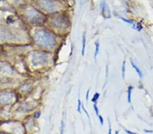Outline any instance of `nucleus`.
I'll return each instance as SVG.
<instances>
[{"instance_id":"f257e3e1","label":"nucleus","mask_w":153,"mask_h":134,"mask_svg":"<svg viewBox=\"0 0 153 134\" xmlns=\"http://www.w3.org/2000/svg\"><path fill=\"white\" fill-rule=\"evenodd\" d=\"M34 38L37 45L44 48L53 49L57 44L54 34L44 28H40L35 31Z\"/></svg>"},{"instance_id":"f03ea898","label":"nucleus","mask_w":153,"mask_h":134,"mask_svg":"<svg viewBox=\"0 0 153 134\" xmlns=\"http://www.w3.org/2000/svg\"><path fill=\"white\" fill-rule=\"evenodd\" d=\"M25 16L27 19L33 24H42L46 21V16L44 14L34 8H29L26 10Z\"/></svg>"},{"instance_id":"7ed1b4c3","label":"nucleus","mask_w":153,"mask_h":134,"mask_svg":"<svg viewBox=\"0 0 153 134\" xmlns=\"http://www.w3.org/2000/svg\"><path fill=\"white\" fill-rule=\"evenodd\" d=\"M48 61V56L44 53L41 51H36L32 55V63L34 67L45 65Z\"/></svg>"},{"instance_id":"20e7f679","label":"nucleus","mask_w":153,"mask_h":134,"mask_svg":"<svg viewBox=\"0 0 153 134\" xmlns=\"http://www.w3.org/2000/svg\"><path fill=\"white\" fill-rule=\"evenodd\" d=\"M38 4L46 12H52L57 10L58 6L57 2L51 1H42L38 2Z\"/></svg>"},{"instance_id":"39448f33","label":"nucleus","mask_w":153,"mask_h":134,"mask_svg":"<svg viewBox=\"0 0 153 134\" xmlns=\"http://www.w3.org/2000/svg\"><path fill=\"white\" fill-rule=\"evenodd\" d=\"M15 96L13 93L9 92H2L0 94V102L4 105H9L13 102Z\"/></svg>"},{"instance_id":"423d86ee","label":"nucleus","mask_w":153,"mask_h":134,"mask_svg":"<svg viewBox=\"0 0 153 134\" xmlns=\"http://www.w3.org/2000/svg\"><path fill=\"white\" fill-rule=\"evenodd\" d=\"M52 23L57 28H65L67 26V22L63 16H55L52 20Z\"/></svg>"},{"instance_id":"0eeeda50","label":"nucleus","mask_w":153,"mask_h":134,"mask_svg":"<svg viewBox=\"0 0 153 134\" xmlns=\"http://www.w3.org/2000/svg\"><path fill=\"white\" fill-rule=\"evenodd\" d=\"M121 19L123 20V21L127 22V23L131 24L132 27H133L134 29L138 31H140L142 29V26L141 25V24H140V23H138V22H135L134 20H127V19H125V18H121Z\"/></svg>"},{"instance_id":"6e6552de","label":"nucleus","mask_w":153,"mask_h":134,"mask_svg":"<svg viewBox=\"0 0 153 134\" xmlns=\"http://www.w3.org/2000/svg\"><path fill=\"white\" fill-rule=\"evenodd\" d=\"M102 14L105 18H109L111 17L110 11H109L108 6H107L105 2H102Z\"/></svg>"},{"instance_id":"1a4fd4ad","label":"nucleus","mask_w":153,"mask_h":134,"mask_svg":"<svg viewBox=\"0 0 153 134\" xmlns=\"http://www.w3.org/2000/svg\"><path fill=\"white\" fill-rule=\"evenodd\" d=\"M85 45H86V35L84 33L83 35H82V56H84Z\"/></svg>"},{"instance_id":"9d476101","label":"nucleus","mask_w":153,"mask_h":134,"mask_svg":"<svg viewBox=\"0 0 153 134\" xmlns=\"http://www.w3.org/2000/svg\"><path fill=\"white\" fill-rule=\"evenodd\" d=\"M131 64L132 67H133V69L135 70V71H136V72H137V73L138 74V75H139V77H140V78H142V76H143V75H142V71H140L139 68H138V67H137V66H136V65H135V64H134V63L133 62V61H131Z\"/></svg>"},{"instance_id":"9b49d317","label":"nucleus","mask_w":153,"mask_h":134,"mask_svg":"<svg viewBox=\"0 0 153 134\" xmlns=\"http://www.w3.org/2000/svg\"><path fill=\"white\" fill-rule=\"evenodd\" d=\"M133 89V87L132 86H129V88H128V91H127V93H128V102L131 103V90Z\"/></svg>"},{"instance_id":"f8f14e48","label":"nucleus","mask_w":153,"mask_h":134,"mask_svg":"<svg viewBox=\"0 0 153 134\" xmlns=\"http://www.w3.org/2000/svg\"><path fill=\"white\" fill-rule=\"evenodd\" d=\"M99 49H100V44H99L98 41H97L95 42V59L99 53Z\"/></svg>"},{"instance_id":"ddd939ff","label":"nucleus","mask_w":153,"mask_h":134,"mask_svg":"<svg viewBox=\"0 0 153 134\" xmlns=\"http://www.w3.org/2000/svg\"><path fill=\"white\" fill-rule=\"evenodd\" d=\"M100 94H98V93H95V94H94V96H93V98H92V100H91L92 102H95L96 101L98 100V98H100Z\"/></svg>"},{"instance_id":"4468645a","label":"nucleus","mask_w":153,"mask_h":134,"mask_svg":"<svg viewBox=\"0 0 153 134\" xmlns=\"http://www.w3.org/2000/svg\"><path fill=\"white\" fill-rule=\"evenodd\" d=\"M125 61L123 62V67H122V72H123V78H125Z\"/></svg>"},{"instance_id":"2eb2a0df","label":"nucleus","mask_w":153,"mask_h":134,"mask_svg":"<svg viewBox=\"0 0 153 134\" xmlns=\"http://www.w3.org/2000/svg\"><path fill=\"white\" fill-rule=\"evenodd\" d=\"M64 122L63 121H61V129H60V130H61V134H63V131H64Z\"/></svg>"},{"instance_id":"dca6fc26","label":"nucleus","mask_w":153,"mask_h":134,"mask_svg":"<svg viewBox=\"0 0 153 134\" xmlns=\"http://www.w3.org/2000/svg\"><path fill=\"white\" fill-rule=\"evenodd\" d=\"M82 109H83L84 112H85V114L86 115V116H87V117H88V119H89V120H90V116H89V115H88V112H87V111H86V109H85V108H84V105H83V104H82Z\"/></svg>"},{"instance_id":"f3484780","label":"nucleus","mask_w":153,"mask_h":134,"mask_svg":"<svg viewBox=\"0 0 153 134\" xmlns=\"http://www.w3.org/2000/svg\"><path fill=\"white\" fill-rule=\"evenodd\" d=\"M78 112L80 113H81V112H80V106H81V105H82V103L81 102H80V100H79V99H78Z\"/></svg>"},{"instance_id":"a211bd4d","label":"nucleus","mask_w":153,"mask_h":134,"mask_svg":"<svg viewBox=\"0 0 153 134\" xmlns=\"http://www.w3.org/2000/svg\"><path fill=\"white\" fill-rule=\"evenodd\" d=\"M94 109H95V113H96V115H98V116H99V111H98V107H97V105L96 104H94Z\"/></svg>"},{"instance_id":"6ab92c4d","label":"nucleus","mask_w":153,"mask_h":134,"mask_svg":"<svg viewBox=\"0 0 153 134\" xmlns=\"http://www.w3.org/2000/svg\"><path fill=\"white\" fill-rule=\"evenodd\" d=\"M40 114H41L40 112H36V113H35V115H34V117H35V118H36V119L39 118V117H40Z\"/></svg>"},{"instance_id":"aec40b11","label":"nucleus","mask_w":153,"mask_h":134,"mask_svg":"<svg viewBox=\"0 0 153 134\" xmlns=\"http://www.w3.org/2000/svg\"><path fill=\"white\" fill-rule=\"evenodd\" d=\"M89 92H90V88L88 90L87 92H86V100L88 101V95H89Z\"/></svg>"},{"instance_id":"412c9836","label":"nucleus","mask_w":153,"mask_h":134,"mask_svg":"<svg viewBox=\"0 0 153 134\" xmlns=\"http://www.w3.org/2000/svg\"><path fill=\"white\" fill-rule=\"evenodd\" d=\"M99 118H100V121L101 125H103V119L102 118V117L101 116V115H99Z\"/></svg>"},{"instance_id":"4be33fe9","label":"nucleus","mask_w":153,"mask_h":134,"mask_svg":"<svg viewBox=\"0 0 153 134\" xmlns=\"http://www.w3.org/2000/svg\"><path fill=\"white\" fill-rule=\"evenodd\" d=\"M125 132H127L128 134H138V133H136L132 132V131H130L127 130V129H125Z\"/></svg>"},{"instance_id":"5701e85b","label":"nucleus","mask_w":153,"mask_h":134,"mask_svg":"<svg viewBox=\"0 0 153 134\" xmlns=\"http://www.w3.org/2000/svg\"><path fill=\"white\" fill-rule=\"evenodd\" d=\"M108 134H112V127L110 125V122H109V132Z\"/></svg>"},{"instance_id":"b1692460","label":"nucleus","mask_w":153,"mask_h":134,"mask_svg":"<svg viewBox=\"0 0 153 134\" xmlns=\"http://www.w3.org/2000/svg\"><path fill=\"white\" fill-rule=\"evenodd\" d=\"M144 132H146V133H153V131H150V130H144Z\"/></svg>"},{"instance_id":"393cba45","label":"nucleus","mask_w":153,"mask_h":134,"mask_svg":"<svg viewBox=\"0 0 153 134\" xmlns=\"http://www.w3.org/2000/svg\"><path fill=\"white\" fill-rule=\"evenodd\" d=\"M0 134H10V133H8L6 132H4V131H1V132H0Z\"/></svg>"}]
</instances>
